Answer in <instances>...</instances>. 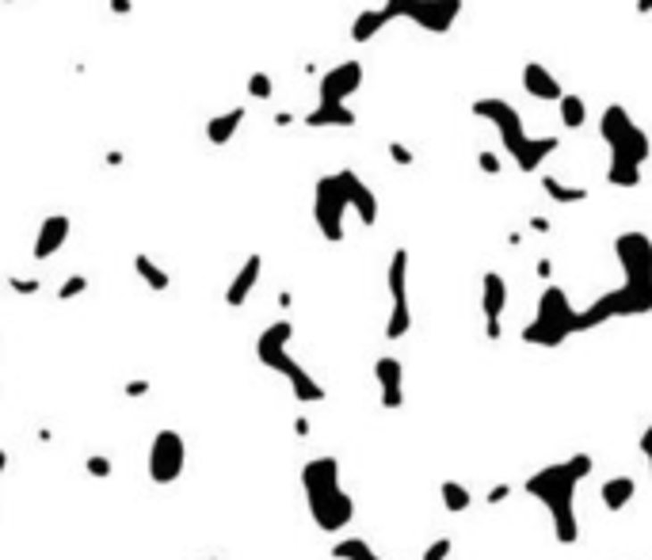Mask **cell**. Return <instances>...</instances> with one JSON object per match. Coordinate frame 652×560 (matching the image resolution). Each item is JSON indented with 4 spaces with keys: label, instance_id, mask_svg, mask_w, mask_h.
I'll return each instance as SVG.
<instances>
[{
    "label": "cell",
    "instance_id": "8",
    "mask_svg": "<svg viewBox=\"0 0 652 560\" xmlns=\"http://www.w3.org/2000/svg\"><path fill=\"white\" fill-rule=\"evenodd\" d=\"M389 294H393V313L386 324V339H405L413 328V309H408V248H397L389 260Z\"/></svg>",
    "mask_w": 652,
    "mask_h": 560
},
{
    "label": "cell",
    "instance_id": "5",
    "mask_svg": "<svg viewBox=\"0 0 652 560\" xmlns=\"http://www.w3.org/2000/svg\"><path fill=\"white\" fill-rule=\"evenodd\" d=\"M569 336H580V309H573L561 286H549L538 297V317L522 328V339L534 343V347H561Z\"/></svg>",
    "mask_w": 652,
    "mask_h": 560
},
{
    "label": "cell",
    "instance_id": "6",
    "mask_svg": "<svg viewBox=\"0 0 652 560\" xmlns=\"http://www.w3.org/2000/svg\"><path fill=\"white\" fill-rule=\"evenodd\" d=\"M351 187H355V171L351 168H339L332 176H321L317 180V191H313V218H317V229L324 233V240H344V213L351 210Z\"/></svg>",
    "mask_w": 652,
    "mask_h": 560
},
{
    "label": "cell",
    "instance_id": "14",
    "mask_svg": "<svg viewBox=\"0 0 652 560\" xmlns=\"http://www.w3.org/2000/svg\"><path fill=\"white\" fill-rule=\"evenodd\" d=\"M374 378H378V389H381V408H401L405 405V366L401 358L393 355H381L374 363Z\"/></svg>",
    "mask_w": 652,
    "mask_h": 560
},
{
    "label": "cell",
    "instance_id": "28",
    "mask_svg": "<svg viewBox=\"0 0 652 560\" xmlns=\"http://www.w3.org/2000/svg\"><path fill=\"white\" fill-rule=\"evenodd\" d=\"M248 96H252V99H272V96H275V80H272V73H252V77H248Z\"/></svg>",
    "mask_w": 652,
    "mask_h": 560
},
{
    "label": "cell",
    "instance_id": "37",
    "mask_svg": "<svg viewBox=\"0 0 652 560\" xmlns=\"http://www.w3.org/2000/svg\"><path fill=\"white\" fill-rule=\"evenodd\" d=\"M275 122H279V126H290V122H294V114H290V111H279V114H275Z\"/></svg>",
    "mask_w": 652,
    "mask_h": 560
},
{
    "label": "cell",
    "instance_id": "32",
    "mask_svg": "<svg viewBox=\"0 0 652 560\" xmlns=\"http://www.w3.org/2000/svg\"><path fill=\"white\" fill-rule=\"evenodd\" d=\"M389 156H393V164H401V168H408V164L416 161V156H413V149H408V146H401V141H389Z\"/></svg>",
    "mask_w": 652,
    "mask_h": 560
},
{
    "label": "cell",
    "instance_id": "26",
    "mask_svg": "<svg viewBox=\"0 0 652 560\" xmlns=\"http://www.w3.org/2000/svg\"><path fill=\"white\" fill-rule=\"evenodd\" d=\"M134 271L141 275V282H149V290H157V294H164L168 286H172V279H168L164 271H161L157 263H153L146 252H138V255H134Z\"/></svg>",
    "mask_w": 652,
    "mask_h": 560
},
{
    "label": "cell",
    "instance_id": "16",
    "mask_svg": "<svg viewBox=\"0 0 652 560\" xmlns=\"http://www.w3.org/2000/svg\"><path fill=\"white\" fill-rule=\"evenodd\" d=\"M522 88H527V96L542 99V104H561V80L549 73V69L542 62H527L522 65Z\"/></svg>",
    "mask_w": 652,
    "mask_h": 560
},
{
    "label": "cell",
    "instance_id": "31",
    "mask_svg": "<svg viewBox=\"0 0 652 560\" xmlns=\"http://www.w3.org/2000/svg\"><path fill=\"white\" fill-rule=\"evenodd\" d=\"M450 549H455V541H450V538H439V541H431V545H428V553H423V560H447V556H450Z\"/></svg>",
    "mask_w": 652,
    "mask_h": 560
},
{
    "label": "cell",
    "instance_id": "13",
    "mask_svg": "<svg viewBox=\"0 0 652 560\" xmlns=\"http://www.w3.org/2000/svg\"><path fill=\"white\" fill-rule=\"evenodd\" d=\"M485 290H481V301H485V336L500 339V317L507 309V282L500 271H485Z\"/></svg>",
    "mask_w": 652,
    "mask_h": 560
},
{
    "label": "cell",
    "instance_id": "23",
    "mask_svg": "<svg viewBox=\"0 0 652 560\" xmlns=\"http://www.w3.org/2000/svg\"><path fill=\"white\" fill-rule=\"evenodd\" d=\"M542 191L561 206H573V203H584L588 198V187H573V183H564L557 176H542Z\"/></svg>",
    "mask_w": 652,
    "mask_h": 560
},
{
    "label": "cell",
    "instance_id": "34",
    "mask_svg": "<svg viewBox=\"0 0 652 560\" xmlns=\"http://www.w3.org/2000/svg\"><path fill=\"white\" fill-rule=\"evenodd\" d=\"M12 290H16V294H35L38 279H12Z\"/></svg>",
    "mask_w": 652,
    "mask_h": 560
},
{
    "label": "cell",
    "instance_id": "25",
    "mask_svg": "<svg viewBox=\"0 0 652 560\" xmlns=\"http://www.w3.org/2000/svg\"><path fill=\"white\" fill-rule=\"evenodd\" d=\"M557 107H561V126H564V130H580V126L588 122V104L576 92H564Z\"/></svg>",
    "mask_w": 652,
    "mask_h": 560
},
{
    "label": "cell",
    "instance_id": "15",
    "mask_svg": "<svg viewBox=\"0 0 652 560\" xmlns=\"http://www.w3.org/2000/svg\"><path fill=\"white\" fill-rule=\"evenodd\" d=\"M69 229L73 221L65 218V213H50V218H42L38 225V237H35V260H50V255H58L69 240Z\"/></svg>",
    "mask_w": 652,
    "mask_h": 560
},
{
    "label": "cell",
    "instance_id": "35",
    "mask_svg": "<svg viewBox=\"0 0 652 560\" xmlns=\"http://www.w3.org/2000/svg\"><path fill=\"white\" fill-rule=\"evenodd\" d=\"M107 8L115 12V16H130V12H134V0H107Z\"/></svg>",
    "mask_w": 652,
    "mask_h": 560
},
{
    "label": "cell",
    "instance_id": "24",
    "mask_svg": "<svg viewBox=\"0 0 652 560\" xmlns=\"http://www.w3.org/2000/svg\"><path fill=\"white\" fill-rule=\"evenodd\" d=\"M332 556L336 560H386V556L374 553V545L366 541V538H344V541H336L332 545Z\"/></svg>",
    "mask_w": 652,
    "mask_h": 560
},
{
    "label": "cell",
    "instance_id": "1",
    "mask_svg": "<svg viewBox=\"0 0 652 560\" xmlns=\"http://www.w3.org/2000/svg\"><path fill=\"white\" fill-rule=\"evenodd\" d=\"M595 469V462L588 454H573L564 462H554L546 469H538L534 477H527V496H534L538 504L546 507L549 522H554L557 541L573 545L576 541V488L588 481V472Z\"/></svg>",
    "mask_w": 652,
    "mask_h": 560
},
{
    "label": "cell",
    "instance_id": "3",
    "mask_svg": "<svg viewBox=\"0 0 652 560\" xmlns=\"http://www.w3.org/2000/svg\"><path fill=\"white\" fill-rule=\"evenodd\" d=\"M302 488L309 499V514L324 534H339L351 519H355V504L344 492V481H339V462L336 457H313L302 469Z\"/></svg>",
    "mask_w": 652,
    "mask_h": 560
},
{
    "label": "cell",
    "instance_id": "11",
    "mask_svg": "<svg viewBox=\"0 0 652 560\" xmlns=\"http://www.w3.org/2000/svg\"><path fill=\"white\" fill-rule=\"evenodd\" d=\"M614 255L630 282H652V240L645 233H622L614 240Z\"/></svg>",
    "mask_w": 652,
    "mask_h": 560
},
{
    "label": "cell",
    "instance_id": "10",
    "mask_svg": "<svg viewBox=\"0 0 652 560\" xmlns=\"http://www.w3.org/2000/svg\"><path fill=\"white\" fill-rule=\"evenodd\" d=\"M473 114L477 119H489L496 130H500V141H504V149L507 153H519L522 149V141H527V130H522V119H519V111L507 104V99H477L473 104Z\"/></svg>",
    "mask_w": 652,
    "mask_h": 560
},
{
    "label": "cell",
    "instance_id": "27",
    "mask_svg": "<svg viewBox=\"0 0 652 560\" xmlns=\"http://www.w3.org/2000/svg\"><path fill=\"white\" fill-rule=\"evenodd\" d=\"M439 496H443V507L455 511V514L473 504V492L465 484H458V481H443V484H439Z\"/></svg>",
    "mask_w": 652,
    "mask_h": 560
},
{
    "label": "cell",
    "instance_id": "21",
    "mask_svg": "<svg viewBox=\"0 0 652 560\" xmlns=\"http://www.w3.org/2000/svg\"><path fill=\"white\" fill-rule=\"evenodd\" d=\"M633 496H637V481H633V477H611V481L603 484V492H599V499L606 504V511H622Z\"/></svg>",
    "mask_w": 652,
    "mask_h": 560
},
{
    "label": "cell",
    "instance_id": "19",
    "mask_svg": "<svg viewBox=\"0 0 652 560\" xmlns=\"http://www.w3.org/2000/svg\"><path fill=\"white\" fill-rule=\"evenodd\" d=\"M305 126H313V130H324V126H355V111L347 104H317L313 111L302 119Z\"/></svg>",
    "mask_w": 652,
    "mask_h": 560
},
{
    "label": "cell",
    "instance_id": "38",
    "mask_svg": "<svg viewBox=\"0 0 652 560\" xmlns=\"http://www.w3.org/2000/svg\"><path fill=\"white\" fill-rule=\"evenodd\" d=\"M637 12H641V16H648V12H652V0H637Z\"/></svg>",
    "mask_w": 652,
    "mask_h": 560
},
{
    "label": "cell",
    "instance_id": "4",
    "mask_svg": "<svg viewBox=\"0 0 652 560\" xmlns=\"http://www.w3.org/2000/svg\"><path fill=\"white\" fill-rule=\"evenodd\" d=\"M290 339H294V324H290V321L267 324L263 332H260V339H256L260 363H263L267 370L282 373V378L290 381V389H294V397L302 400V405H321V400H324V385H321L302 363H294V355L287 351Z\"/></svg>",
    "mask_w": 652,
    "mask_h": 560
},
{
    "label": "cell",
    "instance_id": "9",
    "mask_svg": "<svg viewBox=\"0 0 652 560\" xmlns=\"http://www.w3.org/2000/svg\"><path fill=\"white\" fill-rule=\"evenodd\" d=\"M183 462H188V447L180 430H157L149 447V477L157 484H172L183 472Z\"/></svg>",
    "mask_w": 652,
    "mask_h": 560
},
{
    "label": "cell",
    "instance_id": "33",
    "mask_svg": "<svg viewBox=\"0 0 652 560\" xmlns=\"http://www.w3.org/2000/svg\"><path fill=\"white\" fill-rule=\"evenodd\" d=\"M88 472H92V477H107L111 462H107V457H88Z\"/></svg>",
    "mask_w": 652,
    "mask_h": 560
},
{
    "label": "cell",
    "instance_id": "12",
    "mask_svg": "<svg viewBox=\"0 0 652 560\" xmlns=\"http://www.w3.org/2000/svg\"><path fill=\"white\" fill-rule=\"evenodd\" d=\"M363 88V62L347 57V62L332 65L329 73L321 77V88H317V104H347L351 96Z\"/></svg>",
    "mask_w": 652,
    "mask_h": 560
},
{
    "label": "cell",
    "instance_id": "20",
    "mask_svg": "<svg viewBox=\"0 0 652 560\" xmlns=\"http://www.w3.org/2000/svg\"><path fill=\"white\" fill-rule=\"evenodd\" d=\"M240 122H245V107H230V111L214 114V119L206 122V141L210 146H230L233 134L240 130Z\"/></svg>",
    "mask_w": 652,
    "mask_h": 560
},
{
    "label": "cell",
    "instance_id": "30",
    "mask_svg": "<svg viewBox=\"0 0 652 560\" xmlns=\"http://www.w3.org/2000/svg\"><path fill=\"white\" fill-rule=\"evenodd\" d=\"M84 290H88V279H84V275H69V279L62 282L58 297H62V301H73V297H77V294H84Z\"/></svg>",
    "mask_w": 652,
    "mask_h": 560
},
{
    "label": "cell",
    "instance_id": "29",
    "mask_svg": "<svg viewBox=\"0 0 652 560\" xmlns=\"http://www.w3.org/2000/svg\"><path fill=\"white\" fill-rule=\"evenodd\" d=\"M477 168L485 171V176H500V171H504V156L492 153V149H481L477 153Z\"/></svg>",
    "mask_w": 652,
    "mask_h": 560
},
{
    "label": "cell",
    "instance_id": "22",
    "mask_svg": "<svg viewBox=\"0 0 652 560\" xmlns=\"http://www.w3.org/2000/svg\"><path fill=\"white\" fill-rule=\"evenodd\" d=\"M386 23H389V16H386L381 8H366V12H359L355 23H351V42H359V46H363V42L378 38V31H381Z\"/></svg>",
    "mask_w": 652,
    "mask_h": 560
},
{
    "label": "cell",
    "instance_id": "2",
    "mask_svg": "<svg viewBox=\"0 0 652 560\" xmlns=\"http://www.w3.org/2000/svg\"><path fill=\"white\" fill-rule=\"evenodd\" d=\"M599 138L611 146V164H606V183L614 187H637L641 183V168L652 156L648 134L630 119L622 104H611L599 119Z\"/></svg>",
    "mask_w": 652,
    "mask_h": 560
},
{
    "label": "cell",
    "instance_id": "17",
    "mask_svg": "<svg viewBox=\"0 0 652 560\" xmlns=\"http://www.w3.org/2000/svg\"><path fill=\"white\" fill-rule=\"evenodd\" d=\"M260 271H263V255L260 252H252L245 263H240V271L233 275V282H230V290H225V305H233V309H240L248 301V294L256 290V282H260Z\"/></svg>",
    "mask_w": 652,
    "mask_h": 560
},
{
    "label": "cell",
    "instance_id": "18",
    "mask_svg": "<svg viewBox=\"0 0 652 560\" xmlns=\"http://www.w3.org/2000/svg\"><path fill=\"white\" fill-rule=\"evenodd\" d=\"M561 149V138L557 134H546V138H527L522 141V149L512 156V161L519 164V171H538L549 156H554Z\"/></svg>",
    "mask_w": 652,
    "mask_h": 560
},
{
    "label": "cell",
    "instance_id": "7",
    "mask_svg": "<svg viewBox=\"0 0 652 560\" xmlns=\"http://www.w3.org/2000/svg\"><path fill=\"white\" fill-rule=\"evenodd\" d=\"M393 20H413L416 27L431 35H447L455 20L462 16V0H386V8H381Z\"/></svg>",
    "mask_w": 652,
    "mask_h": 560
},
{
    "label": "cell",
    "instance_id": "36",
    "mask_svg": "<svg viewBox=\"0 0 652 560\" xmlns=\"http://www.w3.org/2000/svg\"><path fill=\"white\" fill-rule=\"evenodd\" d=\"M641 450H645V457H648V469H652V427L641 435Z\"/></svg>",
    "mask_w": 652,
    "mask_h": 560
},
{
    "label": "cell",
    "instance_id": "40",
    "mask_svg": "<svg viewBox=\"0 0 652 560\" xmlns=\"http://www.w3.org/2000/svg\"><path fill=\"white\" fill-rule=\"evenodd\" d=\"M0 4H12V0H0Z\"/></svg>",
    "mask_w": 652,
    "mask_h": 560
},
{
    "label": "cell",
    "instance_id": "39",
    "mask_svg": "<svg viewBox=\"0 0 652 560\" xmlns=\"http://www.w3.org/2000/svg\"><path fill=\"white\" fill-rule=\"evenodd\" d=\"M0 469H4V454H0Z\"/></svg>",
    "mask_w": 652,
    "mask_h": 560
}]
</instances>
